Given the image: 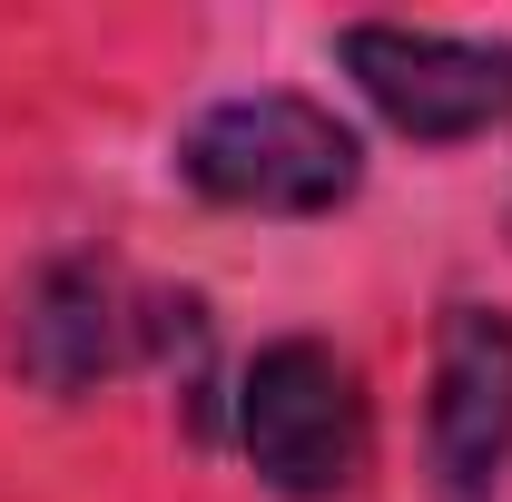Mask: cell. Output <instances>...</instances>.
<instances>
[{"mask_svg": "<svg viewBox=\"0 0 512 502\" xmlns=\"http://www.w3.org/2000/svg\"><path fill=\"white\" fill-rule=\"evenodd\" d=\"M197 197L217 207H266V217H316L345 207L365 178V148L355 128L325 119L316 99H286V89H256V99H217L178 148Z\"/></svg>", "mask_w": 512, "mask_h": 502, "instance_id": "obj_1", "label": "cell"}, {"mask_svg": "<svg viewBox=\"0 0 512 502\" xmlns=\"http://www.w3.org/2000/svg\"><path fill=\"white\" fill-rule=\"evenodd\" d=\"M237 443H247V463L286 502L355 493V473H365V394H355V365L335 345H316V335L266 345L247 365V384H237Z\"/></svg>", "mask_w": 512, "mask_h": 502, "instance_id": "obj_2", "label": "cell"}, {"mask_svg": "<svg viewBox=\"0 0 512 502\" xmlns=\"http://www.w3.org/2000/svg\"><path fill=\"white\" fill-rule=\"evenodd\" d=\"M434 502H493L512 473V315L444 306L434 325V404H424Z\"/></svg>", "mask_w": 512, "mask_h": 502, "instance_id": "obj_3", "label": "cell"}, {"mask_svg": "<svg viewBox=\"0 0 512 502\" xmlns=\"http://www.w3.org/2000/svg\"><path fill=\"white\" fill-rule=\"evenodd\" d=\"M345 69L365 79V99H375L384 119L404 128V138H483L493 119H512V50L493 40H444V30H345Z\"/></svg>", "mask_w": 512, "mask_h": 502, "instance_id": "obj_4", "label": "cell"}, {"mask_svg": "<svg viewBox=\"0 0 512 502\" xmlns=\"http://www.w3.org/2000/svg\"><path fill=\"white\" fill-rule=\"evenodd\" d=\"M20 375L40 394H79L99 384L109 365L128 355V315H119V286L99 266H50L30 296H20V335H10Z\"/></svg>", "mask_w": 512, "mask_h": 502, "instance_id": "obj_5", "label": "cell"}]
</instances>
